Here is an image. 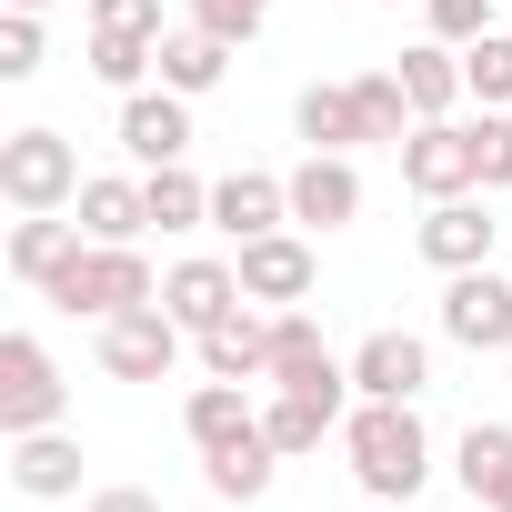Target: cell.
Wrapping results in <instances>:
<instances>
[{
	"label": "cell",
	"mask_w": 512,
	"mask_h": 512,
	"mask_svg": "<svg viewBox=\"0 0 512 512\" xmlns=\"http://www.w3.org/2000/svg\"><path fill=\"white\" fill-rule=\"evenodd\" d=\"M342 452H352V482L372 502H412L432 482V432L412 402H352L342 412Z\"/></svg>",
	"instance_id": "obj_1"
},
{
	"label": "cell",
	"mask_w": 512,
	"mask_h": 512,
	"mask_svg": "<svg viewBox=\"0 0 512 512\" xmlns=\"http://www.w3.org/2000/svg\"><path fill=\"white\" fill-rule=\"evenodd\" d=\"M81 512H161V492H141V482H101Z\"/></svg>",
	"instance_id": "obj_36"
},
{
	"label": "cell",
	"mask_w": 512,
	"mask_h": 512,
	"mask_svg": "<svg viewBox=\"0 0 512 512\" xmlns=\"http://www.w3.org/2000/svg\"><path fill=\"white\" fill-rule=\"evenodd\" d=\"M292 221H302V231L362 221V171H352V151H302V171H292Z\"/></svg>",
	"instance_id": "obj_15"
},
{
	"label": "cell",
	"mask_w": 512,
	"mask_h": 512,
	"mask_svg": "<svg viewBox=\"0 0 512 512\" xmlns=\"http://www.w3.org/2000/svg\"><path fill=\"white\" fill-rule=\"evenodd\" d=\"M492 241H502V221H492L472 191H452V201L422 211V262H432V272H482Z\"/></svg>",
	"instance_id": "obj_13"
},
{
	"label": "cell",
	"mask_w": 512,
	"mask_h": 512,
	"mask_svg": "<svg viewBox=\"0 0 512 512\" xmlns=\"http://www.w3.org/2000/svg\"><path fill=\"white\" fill-rule=\"evenodd\" d=\"M171 362H181V322H171L161 302H131V312L101 322V372H111V382H161Z\"/></svg>",
	"instance_id": "obj_7"
},
{
	"label": "cell",
	"mask_w": 512,
	"mask_h": 512,
	"mask_svg": "<svg viewBox=\"0 0 512 512\" xmlns=\"http://www.w3.org/2000/svg\"><path fill=\"white\" fill-rule=\"evenodd\" d=\"M81 231H91V241H141V231H151V191L121 181V171H91V181H81Z\"/></svg>",
	"instance_id": "obj_24"
},
{
	"label": "cell",
	"mask_w": 512,
	"mask_h": 512,
	"mask_svg": "<svg viewBox=\"0 0 512 512\" xmlns=\"http://www.w3.org/2000/svg\"><path fill=\"white\" fill-rule=\"evenodd\" d=\"M292 221V171H221L211 181V231L241 251V241H262Z\"/></svg>",
	"instance_id": "obj_11"
},
{
	"label": "cell",
	"mask_w": 512,
	"mask_h": 512,
	"mask_svg": "<svg viewBox=\"0 0 512 512\" xmlns=\"http://www.w3.org/2000/svg\"><path fill=\"white\" fill-rule=\"evenodd\" d=\"M462 91H472L482 111H512V31H482V41H462Z\"/></svg>",
	"instance_id": "obj_30"
},
{
	"label": "cell",
	"mask_w": 512,
	"mask_h": 512,
	"mask_svg": "<svg viewBox=\"0 0 512 512\" xmlns=\"http://www.w3.org/2000/svg\"><path fill=\"white\" fill-rule=\"evenodd\" d=\"M121 151H131L141 171L191 161V101H181V91H121Z\"/></svg>",
	"instance_id": "obj_14"
},
{
	"label": "cell",
	"mask_w": 512,
	"mask_h": 512,
	"mask_svg": "<svg viewBox=\"0 0 512 512\" xmlns=\"http://www.w3.org/2000/svg\"><path fill=\"white\" fill-rule=\"evenodd\" d=\"M0 201L11 211H61L81 201V151L61 131H11L0 141Z\"/></svg>",
	"instance_id": "obj_4"
},
{
	"label": "cell",
	"mask_w": 512,
	"mask_h": 512,
	"mask_svg": "<svg viewBox=\"0 0 512 512\" xmlns=\"http://www.w3.org/2000/svg\"><path fill=\"white\" fill-rule=\"evenodd\" d=\"M141 191H151V231H211V181H191V161L141 171Z\"/></svg>",
	"instance_id": "obj_27"
},
{
	"label": "cell",
	"mask_w": 512,
	"mask_h": 512,
	"mask_svg": "<svg viewBox=\"0 0 512 512\" xmlns=\"http://www.w3.org/2000/svg\"><path fill=\"white\" fill-rule=\"evenodd\" d=\"M292 131H302L312 151H362V101H352V81H312V91L292 101Z\"/></svg>",
	"instance_id": "obj_25"
},
{
	"label": "cell",
	"mask_w": 512,
	"mask_h": 512,
	"mask_svg": "<svg viewBox=\"0 0 512 512\" xmlns=\"http://www.w3.org/2000/svg\"><path fill=\"white\" fill-rule=\"evenodd\" d=\"M231 262H241V292L251 302H272V312H292V302H312V231L302 221H282V231H262V241H241L231 251Z\"/></svg>",
	"instance_id": "obj_6"
},
{
	"label": "cell",
	"mask_w": 512,
	"mask_h": 512,
	"mask_svg": "<svg viewBox=\"0 0 512 512\" xmlns=\"http://www.w3.org/2000/svg\"><path fill=\"white\" fill-rule=\"evenodd\" d=\"M422 382H432L422 332L382 322V332H362V342H352V392H362V402H422Z\"/></svg>",
	"instance_id": "obj_10"
},
{
	"label": "cell",
	"mask_w": 512,
	"mask_h": 512,
	"mask_svg": "<svg viewBox=\"0 0 512 512\" xmlns=\"http://www.w3.org/2000/svg\"><path fill=\"white\" fill-rule=\"evenodd\" d=\"M272 392H332V402H362L352 392V362L322 342V322L312 312H272V372H262Z\"/></svg>",
	"instance_id": "obj_5"
},
{
	"label": "cell",
	"mask_w": 512,
	"mask_h": 512,
	"mask_svg": "<svg viewBox=\"0 0 512 512\" xmlns=\"http://www.w3.org/2000/svg\"><path fill=\"white\" fill-rule=\"evenodd\" d=\"M11 482L31 492V502H71L81 492V442L51 422V432H11Z\"/></svg>",
	"instance_id": "obj_16"
},
{
	"label": "cell",
	"mask_w": 512,
	"mask_h": 512,
	"mask_svg": "<svg viewBox=\"0 0 512 512\" xmlns=\"http://www.w3.org/2000/svg\"><path fill=\"white\" fill-rule=\"evenodd\" d=\"M402 181H412L422 201L482 191V171H472V121H412V141H402Z\"/></svg>",
	"instance_id": "obj_12"
},
{
	"label": "cell",
	"mask_w": 512,
	"mask_h": 512,
	"mask_svg": "<svg viewBox=\"0 0 512 512\" xmlns=\"http://www.w3.org/2000/svg\"><path fill=\"white\" fill-rule=\"evenodd\" d=\"M191 21H201V31H221V41L241 51L251 31H262V21H272V0H191Z\"/></svg>",
	"instance_id": "obj_32"
},
{
	"label": "cell",
	"mask_w": 512,
	"mask_h": 512,
	"mask_svg": "<svg viewBox=\"0 0 512 512\" xmlns=\"http://www.w3.org/2000/svg\"><path fill=\"white\" fill-rule=\"evenodd\" d=\"M161 71V41H141V31H91V81H111V91H141Z\"/></svg>",
	"instance_id": "obj_29"
},
{
	"label": "cell",
	"mask_w": 512,
	"mask_h": 512,
	"mask_svg": "<svg viewBox=\"0 0 512 512\" xmlns=\"http://www.w3.org/2000/svg\"><path fill=\"white\" fill-rule=\"evenodd\" d=\"M452 472H462V492L482 512H512V422H472L462 452H452Z\"/></svg>",
	"instance_id": "obj_20"
},
{
	"label": "cell",
	"mask_w": 512,
	"mask_h": 512,
	"mask_svg": "<svg viewBox=\"0 0 512 512\" xmlns=\"http://www.w3.org/2000/svg\"><path fill=\"white\" fill-rule=\"evenodd\" d=\"M41 302H61L71 322H111V312H131V302H161V282H151V262H141V241H81L71 262L51 272Z\"/></svg>",
	"instance_id": "obj_2"
},
{
	"label": "cell",
	"mask_w": 512,
	"mask_h": 512,
	"mask_svg": "<svg viewBox=\"0 0 512 512\" xmlns=\"http://www.w3.org/2000/svg\"><path fill=\"white\" fill-rule=\"evenodd\" d=\"M472 512H482V502H472Z\"/></svg>",
	"instance_id": "obj_40"
},
{
	"label": "cell",
	"mask_w": 512,
	"mask_h": 512,
	"mask_svg": "<svg viewBox=\"0 0 512 512\" xmlns=\"http://www.w3.org/2000/svg\"><path fill=\"white\" fill-rule=\"evenodd\" d=\"M272 472H282L272 432H251V442H231V452H201V482H211L221 502H262V492H272Z\"/></svg>",
	"instance_id": "obj_26"
},
{
	"label": "cell",
	"mask_w": 512,
	"mask_h": 512,
	"mask_svg": "<svg viewBox=\"0 0 512 512\" xmlns=\"http://www.w3.org/2000/svg\"><path fill=\"white\" fill-rule=\"evenodd\" d=\"M342 412H352V402H332V392H272V402H262V432H272L282 462H302V452H322V442L342 432Z\"/></svg>",
	"instance_id": "obj_18"
},
{
	"label": "cell",
	"mask_w": 512,
	"mask_h": 512,
	"mask_svg": "<svg viewBox=\"0 0 512 512\" xmlns=\"http://www.w3.org/2000/svg\"><path fill=\"white\" fill-rule=\"evenodd\" d=\"M352 101H362V141H392V151H402V141H412V121H422V111H412V91H402V71H362V81H352Z\"/></svg>",
	"instance_id": "obj_28"
},
{
	"label": "cell",
	"mask_w": 512,
	"mask_h": 512,
	"mask_svg": "<svg viewBox=\"0 0 512 512\" xmlns=\"http://www.w3.org/2000/svg\"><path fill=\"white\" fill-rule=\"evenodd\" d=\"M442 332L462 352H512V282L482 262V272H442Z\"/></svg>",
	"instance_id": "obj_8"
},
{
	"label": "cell",
	"mask_w": 512,
	"mask_h": 512,
	"mask_svg": "<svg viewBox=\"0 0 512 512\" xmlns=\"http://www.w3.org/2000/svg\"><path fill=\"white\" fill-rule=\"evenodd\" d=\"M181 432H191V452H231V442H251V432H262L251 382H201V392L181 402Z\"/></svg>",
	"instance_id": "obj_17"
},
{
	"label": "cell",
	"mask_w": 512,
	"mask_h": 512,
	"mask_svg": "<svg viewBox=\"0 0 512 512\" xmlns=\"http://www.w3.org/2000/svg\"><path fill=\"white\" fill-rule=\"evenodd\" d=\"M382 11H392V0H382Z\"/></svg>",
	"instance_id": "obj_39"
},
{
	"label": "cell",
	"mask_w": 512,
	"mask_h": 512,
	"mask_svg": "<svg viewBox=\"0 0 512 512\" xmlns=\"http://www.w3.org/2000/svg\"><path fill=\"white\" fill-rule=\"evenodd\" d=\"M241 302H251V292H241V262H211V251H191V262L161 272V312H171L191 342H201L211 322H231Z\"/></svg>",
	"instance_id": "obj_9"
},
{
	"label": "cell",
	"mask_w": 512,
	"mask_h": 512,
	"mask_svg": "<svg viewBox=\"0 0 512 512\" xmlns=\"http://www.w3.org/2000/svg\"><path fill=\"white\" fill-rule=\"evenodd\" d=\"M392 71H402V91H412V111H422V121H452V101H472V91H462V51H452V41H412Z\"/></svg>",
	"instance_id": "obj_23"
},
{
	"label": "cell",
	"mask_w": 512,
	"mask_h": 512,
	"mask_svg": "<svg viewBox=\"0 0 512 512\" xmlns=\"http://www.w3.org/2000/svg\"><path fill=\"white\" fill-rule=\"evenodd\" d=\"M201 372H211V382H262V372H272V322H262V312L211 322V332H201Z\"/></svg>",
	"instance_id": "obj_21"
},
{
	"label": "cell",
	"mask_w": 512,
	"mask_h": 512,
	"mask_svg": "<svg viewBox=\"0 0 512 512\" xmlns=\"http://www.w3.org/2000/svg\"><path fill=\"white\" fill-rule=\"evenodd\" d=\"M41 71V11H11L0 21V81H31Z\"/></svg>",
	"instance_id": "obj_34"
},
{
	"label": "cell",
	"mask_w": 512,
	"mask_h": 512,
	"mask_svg": "<svg viewBox=\"0 0 512 512\" xmlns=\"http://www.w3.org/2000/svg\"><path fill=\"white\" fill-rule=\"evenodd\" d=\"M221 71H231V41H221V31H201V21L161 31V91L201 101V91H221Z\"/></svg>",
	"instance_id": "obj_19"
},
{
	"label": "cell",
	"mask_w": 512,
	"mask_h": 512,
	"mask_svg": "<svg viewBox=\"0 0 512 512\" xmlns=\"http://www.w3.org/2000/svg\"><path fill=\"white\" fill-rule=\"evenodd\" d=\"M472 171H482V191H512V111L472 121Z\"/></svg>",
	"instance_id": "obj_31"
},
{
	"label": "cell",
	"mask_w": 512,
	"mask_h": 512,
	"mask_svg": "<svg viewBox=\"0 0 512 512\" xmlns=\"http://www.w3.org/2000/svg\"><path fill=\"white\" fill-rule=\"evenodd\" d=\"M372 512H412V502H372Z\"/></svg>",
	"instance_id": "obj_38"
},
{
	"label": "cell",
	"mask_w": 512,
	"mask_h": 512,
	"mask_svg": "<svg viewBox=\"0 0 512 512\" xmlns=\"http://www.w3.org/2000/svg\"><path fill=\"white\" fill-rule=\"evenodd\" d=\"M422 21H432V41H452V51H462V41H482V31H492V0H422Z\"/></svg>",
	"instance_id": "obj_33"
},
{
	"label": "cell",
	"mask_w": 512,
	"mask_h": 512,
	"mask_svg": "<svg viewBox=\"0 0 512 512\" xmlns=\"http://www.w3.org/2000/svg\"><path fill=\"white\" fill-rule=\"evenodd\" d=\"M71 412V382L41 332H0V432H51Z\"/></svg>",
	"instance_id": "obj_3"
},
{
	"label": "cell",
	"mask_w": 512,
	"mask_h": 512,
	"mask_svg": "<svg viewBox=\"0 0 512 512\" xmlns=\"http://www.w3.org/2000/svg\"><path fill=\"white\" fill-rule=\"evenodd\" d=\"M11 11H51V0H11Z\"/></svg>",
	"instance_id": "obj_37"
},
{
	"label": "cell",
	"mask_w": 512,
	"mask_h": 512,
	"mask_svg": "<svg viewBox=\"0 0 512 512\" xmlns=\"http://www.w3.org/2000/svg\"><path fill=\"white\" fill-rule=\"evenodd\" d=\"M91 31H141V41H161V0H91Z\"/></svg>",
	"instance_id": "obj_35"
},
{
	"label": "cell",
	"mask_w": 512,
	"mask_h": 512,
	"mask_svg": "<svg viewBox=\"0 0 512 512\" xmlns=\"http://www.w3.org/2000/svg\"><path fill=\"white\" fill-rule=\"evenodd\" d=\"M81 241H91L81 221H61V211H21V221H11V272H21L31 292H51V272L71 262Z\"/></svg>",
	"instance_id": "obj_22"
}]
</instances>
